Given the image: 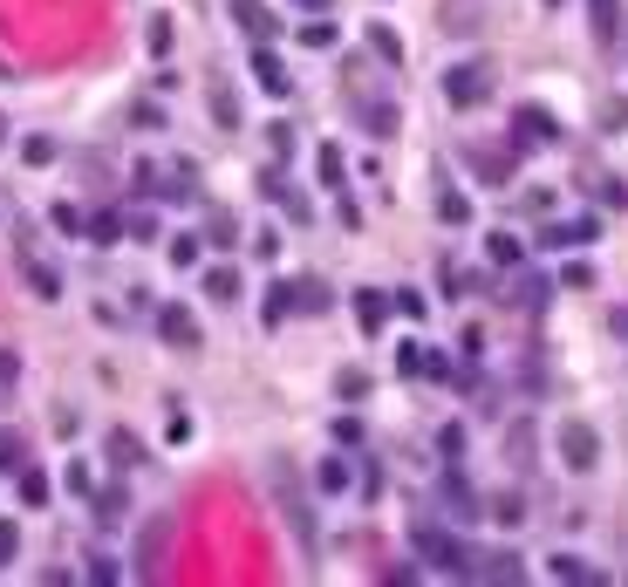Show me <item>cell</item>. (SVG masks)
Here are the masks:
<instances>
[{"mask_svg": "<svg viewBox=\"0 0 628 587\" xmlns=\"http://www.w3.org/2000/svg\"><path fill=\"white\" fill-rule=\"evenodd\" d=\"M362 130H369V137H396V130H403V110H396L390 96H376V103H362Z\"/></svg>", "mask_w": 628, "mask_h": 587, "instance_id": "obj_13", "label": "cell"}, {"mask_svg": "<svg viewBox=\"0 0 628 587\" xmlns=\"http://www.w3.org/2000/svg\"><path fill=\"white\" fill-rule=\"evenodd\" d=\"M328 280H294V314H328Z\"/></svg>", "mask_w": 628, "mask_h": 587, "instance_id": "obj_20", "label": "cell"}, {"mask_svg": "<svg viewBox=\"0 0 628 587\" xmlns=\"http://www.w3.org/2000/svg\"><path fill=\"white\" fill-rule=\"evenodd\" d=\"M301 41H308V48H335V21H308Z\"/></svg>", "mask_w": 628, "mask_h": 587, "instance_id": "obj_47", "label": "cell"}, {"mask_svg": "<svg viewBox=\"0 0 628 587\" xmlns=\"http://www.w3.org/2000/svg\"><path fill=\"white\" fill-rule=\"evenodd\" d=\"M478 581H526V567H519V553H512V547L478 553Z\"/></svg>", "mask_w": 628, "mask_h": 587, "instance_id": "obj_14", "label": "cell"}, {"mask_svg": "<svg viewBox=\"0 0 628 587\" xmlns=\"http://www.w3.org/2000/svg\"><path fill=\"white\" fill-rule=\"evenodd\" d=\"M301 7H314V14H328V7H335V0H301Z\"/></svg>", "mask_w": 628, "mask_h": 587, "instance_id": "obj_52", "label": "cell"}, {"mask_svg": "<svg viewBox=\"0 0 628 587\" xmlns=\"http://www.w3.org/2000/svg\"><path fill=\"white\" fill-rule=\"evenodd\" d=\"M62 485H69V492H82V499H89V492H96V471H89V458H76V465L62 471Z\"/></svg>", "mask_w": 628, "mask_h": 587, "instance_id": "obj_42", "label": "cell"}, {"mask_svg": "<svg viewBox=\"0 0 628 587\" xmlns=\"http://www.w3.org/2000/svg\"><path fill=\"white\" fill-rule=\"evenodd\" d=\"M164 547H171V526H164V519H157L151 533H144V547H137V567H144V574H151L157 560H164Z\"/></svg>", "mask_w": 628, "mask_h": 587, "instance_id": "obj_24", "label": "cell"}, {"mask_svg": "<svg viewBox=\"0 0 628 587\" xmlns=\"http://www.w3.org/2000/svg\"><path fill=\"white\" fill-rule=\"evenodd\" d=\"M540 144H553V117L540 103H519L512 110V151H540Z\"/></svg>", "mask_w": 628, "mask_h": 587, "instance_id": "obj_5", "label": "cell"}, {"mask_svg": "<svg viewBox=\"0 0 628 587\" xmlns=\"http://www.w3.org/2000/svg\"><path fill=\"white\" fill-rule=\"evenodd\" d=\"M21 267H28V287H35L41 301H55V294H62V274H55V267H48V260H35V253H28V260H21Z\"/></svg>", "mask_w": 628, "mask_h": 587, "instance_id": "obj_22", "label": "cell"}, {"mask_svg": "<svg viewBox=\"0 0 628 587\" xmlns=\"http://www.w3.org/2000/svg\"><path fill=\"white\" fill-rule=\"evenodd\" d=\"M157 335H164L171 349H198V321H192V308L164 301V308H157Z\"/></svg>", "mask_w": 628, "mask_h": 587, "instance_id": "obj_9", "label": "cell"}, {"mask_svg": "<svg viewBox=\"0 0 628 587\" xmlns=\"http://www.w3.org/2000/svg\"><path fill=\"white\" fill-rule=\"evenodd\" d=\"M471 21H478V14H471V7H465V0H451V14H444V28H458V35H465V28H471Z\"/></svg>", "mask_w": 628, "mask_h": 587, "instance_id": "obj_51", "label": "cell"}, {"mask_svg": "<svg viewBox=\"0 0 628 587\" xmlns=\"http://www.w3.org/2000/svg\"><path fill=\"white\" fill-rule=\"evenodd\" d=\"M560 287H594V267H588V260H574V267L560 274Z\"/></svg>", "mask_w": 628, "mask_h": 587, "instance_id": "obj_49", "label": "cell"}, {"mask_svg": "<svg viewBox=\"0 0 628 587\" xmlns=\"http://www.w3.org/2000/svg\"><path fill=\"white\" fill-rule=\"evenodd\" d=\"M14 553H21V526L0 519V567H14Z\"/></svg>", "mask_w": 628, "mask_h": 587, "instance_id": "obj_45", "label": "cell"}, {"mask_svg": "<svg viewBox=\"0 0 628 587\" xmlns=\"http://www.w3.org/2000/svg\"><path fill=\"white\" fill-rule=\"evenodd\" d=\"M594 233H601V219H553L547 233H540V246H594Z\"/></svg>", "mask_w": 628, "mask_h": 587, "instance_id": "obj_11", "label": "cell"}, {"mask_svg": "<svg viewBox=\"0 0 628 587\" xmlns=\"http://www.w3.org/2000/svg\"><path fill=\"white\" fill-rule=\"evenodd\" d=\"M0 137H7V117H0Z\"/></svg>", "mask_w": 628, "mask_h": 587, "instance_id": "obj_54", "label": "cell"}, {"mask_svg": "<svg viewBox=\"0 0 628 587\" xmlns=\"http://www.w3.org/2000/svg\"><path fill=\"white\" fill-rule=\"evenodd\" d=\"M410 540H417V553L431 560L437 574H451V581H478V560H471V553L458 547L437 519H424V512H417V519H410Z\"/></svg>", "mask_w": 628, "mask_h": 587, "instance_id": "obj_1", "label": "cell"}, {"mask_svg": "<svg viewBox=\"0 0 628 587\" xmlns=\"http://www.w3.org/2000/svg\"><path fill=\"white\" fill-rule=\"evenodd\" d=\"M485 96H492V69L485 62H451L444 69V103L451 110H478Z\"/></svg>", "mask_w": 628, "mask_h": 587, "instance_id": "obj_3", "label": "cell"}, {"mask_svg": "<svg viewBox=\"0 0 628 587\" xmlns=\"http://www.w3.org/2000/svg\"><path fill=\"white\" fill-rule=\"evenodd\" d=\"M444 512H451V519H478V492H471L465 478H458V471H451V478H444Z\"/></svg>", "mask_w": 628, "mask_h": 587, "instance_id": "obj_17", "label": "cell"}, {"mask_svg": "<svg viewBox=\"0 0 628 587\" xmlns=\"http://www.w3.org/2000/svg\"><path fill=\"white\" fill-rule=\"evenodd\" d=\"M294 314V280H274V294H267V321H287Z\"/></svg>", "mask_w": 628, "mask_h": 587, "instance_id": "obj_39", "label": "cell"}, {"mask_svg": "<svg viewBox=\"0 0 628 587\" xmlns=\"http://www.w3.org/2000/svg\"><path fill=\"white\" fill-rule=\"evenodd\" d=\"M437 451H444V465H458V458H465V424H444V431H437Z\"/></svg>", "mask_w": 628, "mask_h": 587, "instance_id": "obj_40", "label": "cell"}, {"mask_svg": "<svg viewBox=\"0 0 628 587\" xmlns=\"http://www.w3.org/2000/svg\"><path fill=\"white\" fill-rule=\"evenodd\" d=\"M198 287H205V301H219V308H226V301H239V274H233V267H205V280H198Z\"/></svg>", "mask_w": 628, "mask_h": 587, "instance_id": "obj_19", "label": "cell"}, {"mask_svg": "<svg viewBox=\"0 0 628 587\" xmlns=\"http://www.w3.org/2000/svg\"><path fill=\"white\" fill-rule=\"evenodd\" d=\"M547 7H560V0H547Z\"/></svg>", "mask_w": 628, "mask_h": 587, "instance_id": "obj_55", "label": "cell"}, {"mask_svg": "<svg viewBox=\"0 0 628 587\" xmlns=\"http://www.w3.org/2000/svg\"><path fill=\"white\" fill-rule=\"evenodd\" d=\"M253 82H260L267 96H287V89H294V76L280 69V55L267 48V41H253Z\"/></svg>", "mask_w": 628, "mask_h": 587, "instance_id": "obj_10", "label": "cell"}, {"mask_svg": "<svg viewBox=\"0 0 628 587\" xmlns=\"http://www.w3.org/2000/svg\"><path fill=\"white\" fill-rule=\"evenodd\" d=\"M205 239H212V246H233V239H239L233 212H205Z\"/></svg>", "mask_w": 628, "mask_h": 587, "instance_id": "obj_37", "label": "cell"}, {"mask_svg": "<svg viewBox=\"0 0 628 587\" xmlns=\"http://www.w3.org/2000/svg\"><path fill=\"white\" fill-rule=\"evenodd\" d=\"M144 48H151V55H171V14H151V21H144Z\"/></svg>", "mask_w": 628, "mask_h": 587, "instance_id": "obj_33", "label": "cell"}, {"mask_svg": "<svg viewBox=\"0 0 628 587\" xmlns=\"http://www.w3.org/2000/svg\"><path fill=\"white\" fill-rule=\"evenodd\" d=\"M355 321H362V328L376 335V328L390 321V294H376V287H362V294H355Z\"/></svg>", "mask_w": 628, "mask_h": 587, "instance_id": "obj_18", "label": "cell"}, {"mask_svg": "<svg viewBox=\"0 0 628 587\" xmlns=\"http://www.w3.org/2000/svg\"><path fill=\"white\" fill-rule=\"evenodd\" d=\"M314 485H321V492H342V485H349V465H342V458H321V465H314Z\"/></svg>", "mask_w": 628, "mask_h": 587, "instance_id": "obj_36", "label": "cell"}, {"mask_svg": "<svg viewBox=\"0 0 628 587\" xmlns=\"http://www.w3.org/2000/svg\"><path fill=\"white\" fill-rule=\"evenodd\" d=\"M424 342H403V349H396V376H424Z\"/></svg>", "mask_w": 628, "mask_h": 587, "instance_id": "obj_41", "label": "cell"}, {"mask_svg": "<svg viewBox=\"0 0 628 587\" xmlns=\"http://www.w3.org/2000/svg\"><path fill=\"white\" fill-rule=\"evenodd\" d=\"M588 28H594L601 48H615L622 28H628V0H588Z\"/></svg>", "mask_w": 628, "mask_h": 587, "instance_id": "obj_8", "label": "cell"}, {"mask_svg": "<svg viewBox=\"0 0 628 587\" xmlns=\"http://www.w3.org/2000/svg\"><path fill=\"white\" fill-rule=\"evenodd\" d=\"M594 458H601V437H594L581 417H567V424H560V465L567 471H594Z\"/></svg>", "mask_w": 628, "mask_h": 587, "instance_id": "obj_4", "label": "cell"}, {"mask_svg": "<svg viewBox=\"0 0 628 587\" xmlns=\"http://www.w3.org/2000/svg\"><path fill=\"white\" fill-rule=\"evenodd\" d=\"M212 117H219V130H239V96L226 82H212Z\"/></svg>", "mask_w": 628, "mask_h": 587, "instance_id": "obj_27", "label": "cell"}, {"mask_svg": "<svg viewBox=\"0 0 628 587\" xmlns=\"http://www.w3.org/2000/svg\"><path fill=\"white\" fill-rule=\"evenodd\" d=\"M314 164H321V185H328V192H342V185H349V178H342V144H321V151H314Z\"/></svg>", "mask_w": 628, "mask_h": 587, "instance_id": "obj_26", "label": "cell"}, {"mask_svg": "<svg viewBox=\"0 0 628 587\" xmlns=\"http://www.w3.org/2000/svg\"><path fill=\"white\" fill-rule=\"evenodd\" d=\"M89 512H96L103 526H117L123 512H130V499H123V485H110V492H89Z\"/></svg>", "mask_w": 628, "mask_h": 587, "instance_id": "obj_23", "label": "cell"}, {"mask_svg": "<svg viewBox=\"0 0 628 587\" xmlns=\"http://www.w3.org/2000/svg\"><path fill=\"white\" fill-rule=\"evenodd\" d=\"M437 219H444V226H471V198L465 192H437Z\"/></svg>", "mask_w": 628, "mask_h": 587, "instance_id": "obj_28", "label": "cell"}, {"mask_svg": "<svg viewBox=\"0 0 628 587\" xmlns=\"http://www.w3.org/2000/svg\"><path fill=\"white\" fill-rule=\"evenodd\" d=\"M110 465H123V471H130V465H144V444H137L130 431H110Z\"/></svg>", "mask_w": 628, "mask_h": 587, "instance_id": "obj_29", "label": "cell"}, {"mask_svg": "<svg viewBox=\"0 0 628 587\" xmlns=\"http://www.w3.org/2000/svg\"><path fill=\"white\" fill-rule=\"evenodd\" d=\"M369 55H376L383 69H403V41H396L390 21H369Z\"/></svg>", "mask_w": 628, "mask_h": 587, "instance_id": "obj_16", "label": "cell"}, {"mask_svg": "<svg viewBox=\"0 0 628 587\" xmlns=\"http://www.w3.org/2000/svg\"><path fill=\"white\" fill-rule=\"evenodd\" d=\"M335 396H342V403H362V396H369V369H335Z\"/></svg>", "mask_w": 628, "mask_h": 587, "instance_id": "obj_25", "label": "cell"}, {"mask_svg": "<svg viewBox=\"0 0 628 587\" xmlns=\"http://www.w3.org/2000/svg\"><path fill=\"white\" fill-rule=\"evenodd\" d=\"M171 267H198V233H178V239H171Z\"/></svg>", "mask_w": 628, "mask_h": 587, "instance_id": "obj_44", "label": "cell"}, {"mask_svg": "<svg viewBox=\"0 0 628 587\" xmlns=\"http://www.w3.org/2000/svg\"><path fill=\"white\" fill-rule=\"evenodd\" d=\"M553 581H594V567L581 553H553Z\"/></svg>", "mask_w": 628, "mask_h": 587, "instance_id": "obj_32", "label": "cell"}, {"mask_svg": "<svg viewBox=\"0 0 628 587\" xmlns=\"http://www.w3.org/2000/svg\"><path fill=\"white\" fill-rule=\"evenodd\" d=\"M21 157H28V164H48V157H55V144H48V137H28V144H21Z\"/></svg>", "mask_w": 628, "mask_h": 587, "instance_id": "obj_50", "label": "cell"}, {"mask_svg": "<svg viewBox=\"0 0 628 587\" xmlns=\"http://www.w3.org/2000/svg\"><path fill=\"white\" fill-rule=\"evenodd\" d=\"M82 219H89V212H76L69 198H62V205H48V226H55V233H76L82 239Z\"/></svg>", "mask_w": 628, "mask_h": 587, "instance_id": "obj_35", "label": "cell"}, {"mask_svg": "<svg viewBox=\"0 0 628 587\" xmlns=\"http://www.w3.org/2000/svg\"><path fill=\"white\" fill-rule=\"evenodd\" d=\"M267 144H274V164H287V151H294V130H287V123H267Z\"/></svg>", "mask_w": 628, "mask_h": 587, "instance_id": "obj_46", "label": "cell"}, {"mask_svg": "<svg viewBox=\"0 0 628 587\" xmlns=\"http://www.w3.org/2000/svg\"><path fill=\"white\" fill-rule=\"evenodd\" d=\"M226 14H233V28L246 41H274L280 35V21H274V7H267V0H233Z\"/></svg>", "mask_w": 628, "mask_h": 587, "instance_id": "obj_7", "label": "cell"}, {"mask_svg": "<svg viewBox=\"0 0 628 587\" xmlns=\"http://www.w3.org/2000/svg\"><path fill=\"white\" fill-rule=\"evenodd\" d=\"M21 465H28V437L0 431V471H21Z\"/></svg>", "mask_w": 628, "mask_h": 587, "instance_id": "obj_30", "label": "cell"}, {"mask_svg": "<svg viewBox=\"0 0 628 587\" xmlns=\"http://www.w3.org/2000/svg\"><path fill=\"white\" fill-rule=\"evenodd\" d=\"M601 130H628V96H615V103L601 110Z\"/></svg>", "mask_w": 628, "mask_h": 587, "instance_id": "obj_48", "label": "cell"}, {"mask_svg": "<svg viewBox=\"0 0 628 587\" xmlns=\"http://www.w3.org/2000/svg\"><path fill=\"white\" fill-rule=\"evenodd\" d=\"M390 308H396V314H410V321H424V314H431V301H424L417 287H396V294H390Z\"/></svg>", "mask_w": 628, "mask_h": 587, "instance_id": "obj_38", "label": "cell"}, {"mask_svg": "<svg viewBox=\"0 0 628 587\" xmlns=\"http://www.w3.org/2000/svg\"><path fill=\"white\" fill-rule=\"evenodd\" d=\"M82 239H96V246H117V239H123V219H117V212H89V219H82Z\"/></svg>", "mask_w": 628, "mask_h": 587, "instance_id": "obj_21", "label": "cell"}, {"mask_svg": "<svg viewBox=\"0 0 628 587\" xmlns=\"http://www.w3.org/2000/svg\"><path fill=\"white\" fill-rule=\"evenodd\" d=\"M512 157H519L512 144H471L465 164L478 171V185H506V178H512Z\"/></svg>", "mask_w": 628, "mask_h": 587, "instance_id": "obj_6", "label": "cell"}, {"mask_svg": "<svg viewBox=\"0 0 628 587\" xmlns=\"http://www.w3.org/2000/svg\"><path fill=\"white\" fill-rule=\"evenodd\" d=\"M492 519H499V526H526V499H519V492H499V499H492Z\"/></svg>", "mask_w": 628, "mask_h": 587, "instance_id": "obj_34", "label": "cell"}, {"mask_svg": "<svg viewBox=\"0 0 628 587\" xmlns=\"http://www.w3.org/2000/svg\"><path fill=\"white\" fill-rule=\"evenodd\" d=\"M14 485H21V506H48V499H55V478H48L41 465H21Z\"/></svg>", "mask_w": 628, "mask_h": 587, "instance_id": "obj_15", "label": "cell"}, {"mask_svg": "<svg viewBox=\"0 0 628 587\" xmlns=\"http://www.w3.org/2000/svg\"><path fill=\"white\" fill-rule=\"evenodd\" d=\"M615 328H622V335H628V308H622V314H615Z\"/></svg>", "mask_w": 628, "mask_h": 587, "instance_id": "obj_53", "label": "cell"}, {"mask_svg": "<svg viewBox=\"0 0 628 587\" xmlns=\"http://www.w3.org/2000/svg\"><path fill=\"white\" fill-rule=\"evenodd\" d=\"M123 239H144V246H151L157 239V212H130V219H123Z\"/></svg>", "mask_w": 628, "mask_h": 587, "instance_id": "obj_43", "label": "cell"}, {"mask_svg": "<svg viewBox=\"0 0 628 587\" xmlns=\"http://www.w3.org/2000/svg\"><path fill=\"white\" fill-rule=\"evenodd\" d=\"M260 192H267V198H280V205H287L294 219H308V212H314L308 198H301L294 185H287V171H280V164H267V171H260Z\"/></svg>", "mask_w": 628, "mask_h": 587, "instance_id": "obj_12", "label": "cell"}, {"mask_svg": "<svg viewBox=\"0 0 628 587\" xmlns=\"http://www.w3.org/2000/svg\"><path fill=\"white\" fill-rule=\"evenodd\" d=\"M267 478H274L280 519L294 526V540H301V547H314V519H308V499H301V485H294V465H287V458H267Z\"/></svg>", "mask_w": 628, "mask_h": 587, "instance_id": "obj_2", "label": "cell"}, {"mask_svg": "<svg viewBox=\"0 0 628 587\" xmlns=\"http://www.w3.org/2000/svg\"><path fill=\"white\" fill-rule=\"evenodd\" d=\"M485 253H492L499 267H519V260H526V246H519L512 233H492V239H485Z\"/></svg>", "mask_w": 628, "mask_h": 587, "instance_id": "obj_31", "label": "cell"}]
</instances>
